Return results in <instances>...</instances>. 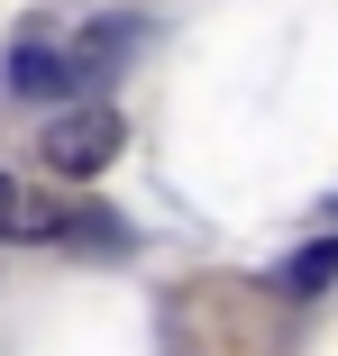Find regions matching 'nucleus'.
I'll return each mask as SVG.
<instances>
[{"mask_svg":"<svg viewBox=\"0 0 338 356\" xmlns=\"http://www.w3.org/2000/svg\"><path fill=\"white\" fill-rule=\"evenodd\" d=\"M119 147H128L119 110H110V101H74V110H55V119H46L37 165H46V174H64V183H92L101 165H119Z\"/></svg>","mask_w":338,"mask_h":356,"instance_id":"obj_1","label":"nucleus"},{"mask_svg":"<svg viewBox=\"0 0 338 356\" xmlns=\"http://www.w3.org/2000/svg\"><path fill=\"white\" fill-rule=\"evenodd\" d=\"M128 46H138V28H128V19H92L74 46H64V64H74V92H92L101 74H119V64H128Z\"/></svg>","mask_w":338,"mask_h":356,"instance_id":"obj_2","label":"nucleus"},{"mask_svg":"<svg viewBox=\"0 0 338 356\" xmlns=\"http://www.w3.org/2000/svg\"><path fill=\"white\" fill-rule=\"evenodd\" d=\"M10 92H19V101L74 92V64H64V46H37V37H19V46H10Z\"/></svg>","mask_w":338,"mask_h":356,"instance_id":"obj_3","label":"nucleus"},{"mask_svg":"<svg viewBox=\"0 0 338 356\" xmlns=\"http://www.w3.org/2000/svg\"><path fill=\"white\" fill-rule=\"evenodd\" d=\"M329 283H338V238H311V247L284 265V293H293V302H311V293H329Z\"/></svg>","mask_w":338,"mask_h":356,"instance_id":"obj_4","label":"nucleus"},{"mask_svg":"<svg viewBox=\"0 0 338 356\" xmlns=\"http://www.w3.org/2000/svg\"><path fill=\"white\" fill-rule=\"evenodd\" d=\"M0 238H19V183H0Z\"/></svg>","mask_w":338,"mask_h":356,"instance_id":"obj_5","label":"nucleus"}]
</instances>
